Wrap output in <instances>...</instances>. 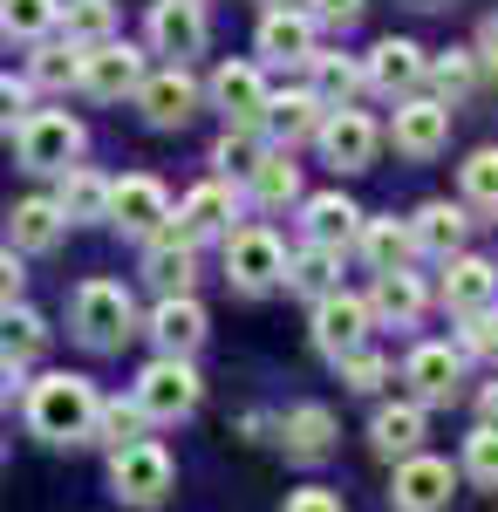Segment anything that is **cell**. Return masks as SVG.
Returning <instances> with one entry per match:
<instances>
[{
  "label": "cell",
  "mask_w": 498,
  "mask_h": 512,
  "mask_svg": "<svg viewBox=\"0 0 498 512\" xmlns=\"http://www.w3.org/2000/svg\"><path fill=\"white\" fill-rule=\"evenodd\" d=\"M14 151H21L28 171H69L82 151V123L62 117V110H28L14 123Z\"/></svg>",
  "instance_id": "obj_4"
},
{
  "label": "cell",
  "mask_w": 498,
  "mask_h": 512,
  "mask_svg": "<svg viewBox=\"0 0 498 512\" xmlns=\"http://www.w3.org/2000/svg\"><path fill=\"white\" fill-rule=\"evenodd\" d=\"M205 383H198V369L185 355H157L151 369L137 376V410L151 417V424H178V417H192Z\"/></svg>",
  "instance_id": "obj_3"
},
{
  "label": "cell",
  "mask_w": 498,
  "mask_h": 512,
  "mask_svg": "<svg viewBox=\"0 0 498 512\" xmlns=\"http://www.w3.org/2000/svg\"><path fill=\"white\" fill-rule=\"evenodd\" d=\"M62 21H69V41H82V48L110 41V28H116L110 0H69V7H62Z\"/></svg>",
  "instance_id": "obj_40"
},
{
  "label": "cell",
  "mask_w": 498,
  "mask_h": 512,
  "mask_svg": "<svg viewBox=\"0 0 498 512\" xmlns=\"http://www.w3.org/2000/svg\"><path fill=\"white\" fill-rule=\"evenodd\" d=\"M48 349V321L35 308H21V301H7L0 308V355H14V362H28V355Z\"/></svg>",
  "instance_id": "obj_33"
},
{
  "label": "cell",
  "mask_w": 498,
  "mask_h": 512,
  "mask_svg": "<svg viewBox=\"0 0 498 512\" xmlns=\"http://www.w3.org/2000/svg\"><path fill=\"white\" fill-rule=\"evenodd\" d=\"M260 55H273V62H307V55H314V21H307V14H287V7H267V21H260Z\"/></svg>",
  "instance_id": "obj_25"
},
{
  "label": "cell",
  "mask_w": 498,
  "mask_h": 512,
  "mask_svg": "<svg viewBox=\"0 0 498 512\" xmlns=\"http://www.w3.org/2000/svg\"><path fill=\"white\" fill-rule=\"evenodd\" d=\"M14 383H21V362H14V355H0V396H14Z\"/></svg>",
  "instance_id": "obj_51"
},
{
  "label": "cell",
  "mask_w": 498,
  "mask_h": 512,
  "mask_svg": "<svg viewBox=\"0 0 498 512\" xmlns=\"http://www.w3.org/2000/svg\"><path fill=\"white\" fill-rule=\"evenodd\" d=\"M458 185H464V198H471L478 212H498V144H485V151L464 158Z\"/></svg>",
  "instance_id": "obj_37"
},
{
  "label": "cell",
  "mask_w": 498,
  "mask_h": 512,
  "mask_svg": "<svg viewBox=\"0 0 498 512\" xmlns=\"http://www.w3.org/2000/svg\"><path fill=\"white\" fill-rule=\"evenodd\" d=\"M307 62H314V96H321V103H335V110H348V96L369 82L355 55H307Z\"/></svg>",
  "instance_id": "obj_35"
},
{
  "label": "cell",
  "mask_w": 498,
  "mask_h": 512,
  "mask_svg": "<svg viewBox=\"0 0 498 512\" xmlns=\"http://www.w3.org/2000/svg\"><path fill=\"white\" fill-rule=\"evenodd\" d=\"M287 280H294L301 294H314V301H321V294H335V287H342V253H335V246H314V239H307L301 253L287 260Z\"/></svg>",
  "instance_id": "obj_30"
},
{
  "label": "cell",
  "mask_w": 498,
  "mask_h": 512,
  "mask_svg": "<svg viewBox=\"0 0 498 512\" xmlns=\"http://www.w3.org/2000/svg\"><path fill=\"white\" fill-rule=\"evenodd\" d=\"M314 137H321L328 164H342V171H369V158H376V123L362 110H328Z\"/></svg>",
  "instance_id": "obj_12"
},
{
  "label": "cell",
  "mask_w": 498,
  "mask_h": 512,
  "mask_svg": "<svg viewBox=\"0 0 498 512\" xmlns=\"http://www.w3.org/2000/svg\"><path fill=\"white\" fill-rule=\"evenodd\" d=\"M287 512H342V499H335L328 485H301V492L287 499Z\"/></svg>",
  "instance_id": "obj_47"
},
{
  "label": "cell",
  "mask_w": 498,
  "mask_h": 512,
  "mask_svg": "<svg viewBox=\"0 0 498 512\" xmlns=\"http://www.w3.org/2000/svg\"><path fill=\"white\" fill-rule=\"evenodd\" d=\"M76 82L89 89V96H103V103L137 96V82H144V55H137L130 41H96V48H82Z\"/></svg>",
  "instance_id": "obj_8"
},
{
  "label": "cell",
  "mask_w": 498,
  "mask_h": 512,
  "mask_svg": "<svg viewBox=\"0 0 498 512\" xmlns=\"http://www.w3.org/2000/svg\"><path fill=\"white\" fill-rule=\"evenodd\" d=\"M7 226H14V246H21V253H48V246L62 239L69 219H62V205H55V198H21Z\"/></svg>",
  "instance_id": "obj_27"
},
{
  "label": "cell",
  "mask_w": 498,
  "mask_h": 512,
  "mask_svg": "<svg viewBox=\"0 0 498 512\" xmlns=\"http://www.w3.org/2000/svg\"><path fill=\"white\" fill-rule=\"evenodd\" d=\"M362 14V0H307V21H328V28H348Z\"/></svg>",
  "instance_id": "obj_46"
},
{
  "label": "cell",
  "mask_w": 498,
  "mask_h": 512,
  "mask_svg": "<svg viewBox=\"0 0 498 512\" xmlns=\"http://www.w3.org/2000/svg\"><path fill=\"white\" fill-rule=\"evenodd\" d=\"M28 117V89L21 82H0V123H21Z\"/></svg>",
  "instance_id": "obj_48"
},
{
  "label": "cell",
  "mask_w": 498,
  "mask_h": 512,
  "mask_svg": "<svg viewBox=\"0 0 498 512\" xmlns=\"http://www.w3.org/2000/svg\"><path fill=\"white\" fill-rule=\"evenodd\" d=\"M417 7H444V0H417Z\"/></svg>",
  "instance_id": "obj_53"
},
{
  "label": "cell",
  "mask_w": 498,
  "mask_h": 512,
  "mask_svg": "<svg viewBox=\"0 0 498 512\" xmlns=\"http://www.w3.org/2000/svg\"><path fill=\"white\" fill-rule=\"evenodd\" d=\"M151 41L164 55H198L205 48V14H198V0H157L151 7Z\"/></svg>",
  "instance_id": "obj_20"
},
{
  "label": "cell",
  "mask_w": 498,
  "mask_h": 512,
  "mask_svg": "<svg viewBox=\"0 0 498 512\" xmlns=\"http://www.w3.org/2000/svg\"><path fill=\"white\" fill-rule=\"evenodd\" d=\"M110 219L123 233H164L171 226V198H164L157 178H123V185H110Z\"/></svg>",
  "instance_id": "obj_11"
},
{
  "label": "cell",
  "mask_w": 498,
  "mask_h": 512,
  "mask_svg": "<svg viewBox=\"0 0 498 512\" xmlns=\"http://www.w3.org/2000/svg\"><path fill=\"white\" fill-rule=\"evenodd\" d=\"M294 192H301V171L280 158V151H267V158L253 164V198H260V205H287Z\"/></svg>",
  "instance_id": "obj_38"
},
{
  "label": "cell",
  "mask_w": 498,
  "mask_h": 512,
  "mask_svg": "<svg viewBox=\"0 0 498 512\" xmlns=\"http://www.w3.org/2000/svg\"><path fill=\"white\" fill-rule=\"evenodd\" d=\"M478 410H485V424H492V431H498V383H492V390H485V403H478Z\"/></svg>",
  "instance_id": "obj_52"
},
{
  "label": "cell",
  "mask_w": 498,
  "mask_h": 512,
  "mask_svg": "<svg viewBox=\"0 0 498 512\" xmlns=\"http://www.w3.org/2000/svg\"><path fill=\"white\" fill-rule=\"evenodd\" d=\"M369 444H376L383 458H410L423 444V403H383L376 424H369Z\"/></svg>",
  "instance_id": "obj_26"
},
{
  "label": "cell",
  "mask_w": 498,
  "mask_h": 512,
  "mask_svg": "<svg viewBox=\"0 0 498 512\" xmlns=\"http://www.w3.org/2000/svg\"><path fill=\"white\" fill-rule=\"evenodd\" d=\"M403 376H410L417 403H451V396H458V376H464V355L451 349V342H423Z\"/></svg>",
  "instance_id": "obj_16"
},
{
  "label": "cell",
  "mask_w": 498,
  "mask_h": 512,
  "mask_svg": "<svg viewBox=\"0 0 498 512\" xmlns=\"http://www.w3.org/2000/svg\"><path fill=\"white\" fill-rule=\"evenodd\" d=\"M464 349L498 355V315H464Z\"/></svg>",
  "instance_id": "obj_45"
},
{
  "label": "cell",
  "mask_w": 498,
  "mask_h": 512,
  "mask_svg": "<svg viewBox=\"0 0 498 512\" xmlns=\"http://www.w3.org/2000/svg\"><path fill=\"white\" fill-rule=\"evenodd\" d=\"M144 424H151V417L137 410V396H130V403H123V396H116V403H96V417H89V444L123 451V444H137V437H144Z\"/></svg>",
  "instance_id": "obj_32"
},
{
  "label": "cell",
  "mask_w": 498,
  "mask_h": 512,
  "mask_svg": "<svg viewBox=\"0 0 498 512\" xmlns=\"http://www.w3.org/2000/svg\"><path fill=\"white\" fill-rule=\"evenodd\" d=\"M273 7H280V0H273Z\"/></svg>",
  "instance_id": "obj_54"
},
{
  "label": "cell",
  "mask_w": 498,
  "mask_h": 512,
  "mask_svg": "<svg viewBox=\"0 0 498 512\" xmlns=\"http://www.w3.org/2000/svg\"><path fill=\"white\" fill-rule=\"evenodd\" d=\"M389 137H396L403 158H437L444 137H451V110L444 103H403L396 123H389Z\"/></svg>",
  "instance_id": "obj_17"
},
{
  "label": "cell",
  "mask_w": 498,
  "mask_h": 512,
  "mask_svg": "<svg viewBox=\"0 0 498 512\" xmlns=\"http://www.w3.org/2000/svg\"><path fill=\"white\" fill-rule=\"evenodd\" d=\"M471 55H478V62H485V69L498 76V14L485 21V28H478V48H471Z\"/></svg>",
  "instance_id": "obj_50"
},
{
  "label": "cell",
  "mask_w": 498,
  "mask_h": 512,
  "mask_svg": "<svg viewBox=\"0 0 498 512\" xmlns=\"http://www.w3.org/2000/svg\"><path fill=\"white\" fill-rule=\"evenodd\" d=\"M492 260H478V253H451V274H444V301H451V315H485L492 308Z\"/></svg>",
  "instance_id": "obj_21"
},
{
  "label": "cell",
  "mask_w": 498,
  "mask_h": 512,
  "mask_svg": "<svg viewBox=\"0 0 498 512\" xmlns=\"http://www.w3.org/2000/svg\"><path fill=\"white\" fill-rule=\"evenodd\" d=\"M423 76L437 82V103L451 110V103H464V96H471L478 62H471V48H444V55H430V62H423Z\"/></svg>",
  "instance_id": "obj_34"
},
{
  "label": "cell",
  "mask_w": 498,
  "mask_h": 512,
  "mask_svg": "<svg viewBox=\"0 0 498 512\" xmlns=\"http://www.w3.org/2000/svg\"><path fill=\"white\" fill-rule=\"evenodd\" d=\"M369 315H376V321H396V328H410V321L423 315V280L410 274V267H389V274H376Z\"/></svg>",
  "instance_id": "obj_24"
},
{
  "label": "cell",
  "mask_w": 498,
  "mask_h": 512,
  "mask_svg": "<svg viewBox=\"0 0 498 512\" xmlns=\"http://www.w3.org/2000/svg\"><path fill=\"white\" fill-rule=\"evenodd\" d=\"M355 233H362L355 198H342V192H314L307 198V239H314V246H335V253H342Z\"/></svg>",
  "instance_id": "obj_23"
},
{
  "label": "cell",
  "mask_w": 498,
  "mask_h": 512,
  "mask_svg": "<svg viewBox=\"0 0 498 512\" xmlns=\"http://www.w3.org/2000/svg\"><path fill=\"white\" fill-rule=\"evenodd\" d=\"M55 205H62V219H103V212H110V185H103L96 171H69Z\"/></svg>",
  "instance_id": "obj_36"
},
{
  "label": "cell",
  "mask_w": 498,
  "mask_h": 512,
  "mask_svg": "<svg viewBox=\"0 0 498 512\" xmlns=\"http://www.w3.org/2000/svg\"><path fill=\"white\" fill-rule=\"evenodd\" d=\"M96 403H103V396L89 390L82 376H41L35 390H28V424H35L41 444H82Z\"/></svg>",
  "instance_id": "obj_1"
},
{
  "label": "cell",
  "mask_w": 498,
  "mask_h": 512,
  "mask_svg": "<svg viewBox=\"0 0 498 512\" xmlns=\"http://www.w3.org/2000/svg\"><path fill=\"white\" fill-rule=\"evenodd\" d=\"M464 472L478 478V485H498V431L492 424L471 431V444H464Z\"/></svg>",
  "instance_id": "obj_44"
},
{
  "label": "cell",
  "mask_w": 498,
  "mask_h": 512,
  "mask_svg": "<svg viewBox=\"0 0 498 512\" xmlns=\"http://www.w3.org/2000/svg\"><path fill=\"white\" fill-rule=\"evenodd\" d=\"M410 253H417V239L403 219H362V260L389 274V267H410Z\"/></svg>",
  "instance_id": "obj_28"
},
{
  "label": "cell",
  "mask_w": 498,
  "mask_h": 512,
  "mask_svg": "<svg viewBox=\"0 0 498 512\" xmlns=\"http://www.w3.org/2000/svg\"><path fill=\"white\" fill-rule=\"evenodd\" d=\"M464 226H471V219H464L458 205H444V198H437V205H423V212H417L410 239H417L423 253H444V260H451V253L464 246Z\"/></svg>",
  "instance_id": "obj_31"
},
{
  "label": "cell",
  "mask_w": 498,
  "mask_h": 512,
  "mask_svg": "<svg viewBox=\"0 0 498 512\" xmlns=\"http://www.w3.org/2000/svg\"><path fill=\"white\" fill-rule=\"evenodd\" d=\"M76 69H82L76 48H35V82H41V89H69Z\"/></svg>",
  "instance_id": "obj_43"
},
{
  "label": "cell",
  "mask_w": 498,
  "mask_h": 512,
  "mask_svg": "<svg viewBox=\"0 0 498 512\" xmlns=\"http://www.w3.org/2000/svg\"><path fill=\"white\" fill-rule=\"evenodd\" d=\"M226 280L246 287V294H267L273 280H287V246H280L267 226H239V233H226Z\"/></svg>",
  "instance_id": "obj_5"
},
{
  "label": "cell",
  "mask_w": 498,
  "mask_h": 512,
  "mask_svg": "<svg viewBox=\"0 0 498 512\" xmlns=\"http://www.w3.org/2000/svg\"><path fill=\"white\" fill-rule=\"evenodd\" d=\"M178 233L185 239H212V233H232V192L226 185H198L178 212Z\"/></svg>",
  "instance_id": "obj_29"
},
{
  "label": "cell",
  "mask_w": 498,
  "mask_h": 512,
  "mask_svg": "<svg viewBox=\"0 0 498 512\" xmlns=\"http://www.w3.org/2000/svg\"><path fill=\"white\" fill-rule=\"evenodd\" d=\"M451 492H458V472H451L444 458H423V451H410V458L396 465L389 506H396V512H444V506H451Z\"/></svg>",
  "instance_id": "obj_7"
},
{
  "label": "cell",
  "mask_w": 498,
  "mask_h": 512,
  "mask_svg": "<svg viewBox=\"0 0 498 512\" xmlns=\"http://www.w3.org/2000/svg\"><path fill=\"white\" fill-rule=\"evenodd\" d=\"M280 444H287V458H328L335 451V410L328 403H294L287 417H280Z\"/></svg>",
  "instance_id": "obj_19"
},
{
  "label": "cell",
  "mask_w": 498,
  "mask_h": 512,
  "mask_svg": "<svg viewBox=\"0 0 498 512\" xmlns=\"http://www.w3.org/2000/svg\"><path fill=\"white\" fill-rule=\"evenodd\" d=\"M144 274H151L157 294H192V274H198V253L192 239L178 233V226H164L151 233V253H144Z\"/></svg>",
  "instance_id": "obj_15"
},
{
  "label": "cell",
  "mask_w": 498,
  "mask_h": 512,
  "mask_svg": "<svg viewBox=\"0 0 498 512\" xmlns=\"http://www.w3.org/2000/svg\"><path fill=\"white\" fill-rule=\"evenodd\" d=\"M7 301H21V260L14 253H0V308Z\"/></svg>",
  "instance_id": "obj_49"
},
{
  "label": "cell",
  "mask_w": 498,
  "mask_h": 512,
  "mask_svg": "<svg viewBox=\"0 0 498 512\" xmlns=\"http://www.w3.org/2000/svg\"><path fill=\"white\" fill-rule=\"evenodd\" d=\"M62 21V0H0V28L14 35H48Z\"/></svg>",
  "instance_id": "obj_41"
},
{
  "label": "cell",
  "mask_w": 498,
  "mask_h": 512,
  "mask_svg": "<svg viewBox=\"0 0 498 512\" xmlns=\"http://www.w3.org/2000/svg\"><path fill=\"white\" fill-rule=\"evenodd\" d=\"M151 342L164 355H192L205 342V308H198L192 294H164L157 315H151Z\"/></svg>",
  "instance_id": "obj_18"
},
{
  "label": "cell",
  "mask_w": 498,
  "mask_h": 512,
  "mask_svg": "<svg viewBox=\"0 0 498 512\" xmlns=\"http://www.w3.org/2000/svg\"><path fill=\"white\" fill-rule=\"evenodd\" d=\"M369 328H376L369 301H355V294H342V287L314 301V349L335 355V362H342L348 349H362V342H369Z\"/></svg>",
  "instance_id": "obj_9"
},
{
  "label": "cell",
  "mask_w": 498,
  "mask_h": 512,
  "mask_svg": "<svg viewBox=\"0 0 498 512\" xmlns=\"http://www.w3.org/2000/svg\"><path fill=\"white\" fill-rule=\"evenodd\" d=\"M423 62H430V55H423L417 41H376V48H369V62H362V76L376 82V89H383V96H410V89H417L423 82Z\"/></svg>",
  "instance_id": "obj_14"
},
{
  "label": "cell",
  "mask_w": 498,
  "mask_h": 512,
  "mask_svg": "<svg viewBox=\"0 0 498 512\" xmlns=\"http://www.w3.org/2000/svg\"><path fill=\"white\" fill-rule=\"evenodd\" d=\"M342 383H348L355 396L383 390V383H389V362H383L376 349H348V355H342Z\"/></svg>",
  "instance_id": "obj_42"
},
{
  "label": "cell",
  "mask_w": 498,
  "mask_h": 512,
  "mask_svg": "<svg viewBox=\"0 0 498 512\" xmlns=\"http://www.w3.org/2000/svg\"><path fill=\"white\" fill-rule=\"evenodd\" d=\"M321 96L314 89H294V96H267V110H260V123H267L273 144H301V137H314L321 130Z\"/></svg>",
  "instance_id": "obj_22"
},
{
  "label": "cell",
  "mask_w": 498,
  "mask_h": 512,
  "mask_svg": "<svg viewBox=\"0 0 498 512\" xmlns=\"http://www.w3.org/2000/svg\"><path fill=\"white\" fill-rule=\"evenodd\" d=\"M267 158V144L253 137V123H239V130H226L219 137V151H212V164L219 171H232V178H253V164Z\"/></svg>",
  "instance_id": "obj_39"
},
{
  "label": "cell",
  "mask_w": 498,
  "mask_h": 512,
  "mask_svg": "<svg viewBox=\"0 0 498 512\" xmlns=\"http://www.w3.org/2000/svg\"><path fill=\"white\" fill-rule=\"evenodd\" d=\"M110 485L130 499V506H157V499L171 492V451L151 444V437H137V444L110 451Z\"/></svg>",
  "instance_id": "obj_6"
},
{
  "label": "cell",
  "mask_w": 498,
  "mask_h": 512,
  "mask_svg": "<svg viewBox=\"0 0 498 512\" xmlns=\"http://www.w3.org/2000/svg\"><path fill=\"white\" fill-rule=\"evenodd\" d=\"M69 321L89 349H123L137 335V301H130L123 280H82L76 301H69Z\"/></svg>",
  "instance_id": "obj_2"
},
{
  "label": "cell",
  "mask_w": 498,
  "mask_h": 512,
  "mask_svg": "<svg viewBox=\"0 0 498 512\" xmlns=\"http://www.w3.org/2000/svg\"><path fill=\"white\" fill-rule=\"evenodd\" d=\"M137 103H144V117L157 130H178V123H192L198 110V82L185 76V62H171V69H157V76L137 82Z\"/></svg>",
  "instance_id": "obj_10"
},
{
  "label": "cell",
  "mask_w": 498,
  "mask_h": 512,
  "mask_svg": "<svg viewBox=\"0 0 498 512\" xmlns=\"http://www.w3.org/2000/svg\"><path fill=\"white\" fill-rule=\"evenodd\" d=\"M212 103L232 123H260V110H267V76L253 62H219L212 69Z\"/></svg>",
  "instance_id": "obj_13"
}]
</instances>
